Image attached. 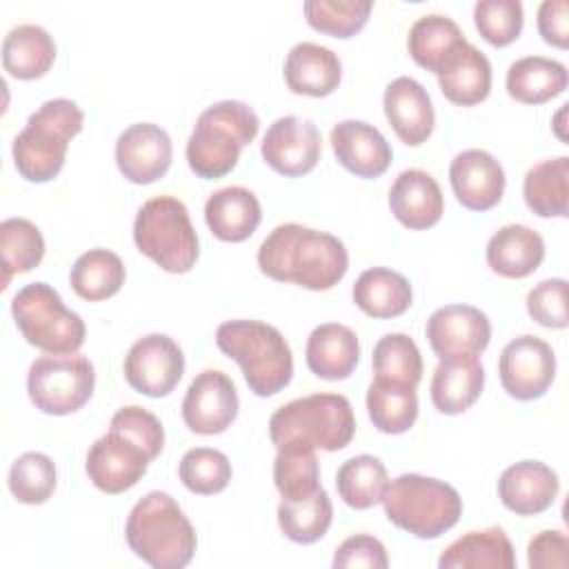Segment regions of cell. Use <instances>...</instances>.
<instances>
[{
    "label": "cell",
    "mask_w": 569,
    "mask_h": 569,
    "mask_svg": "<svg viewBox=\"0 0 569 569\" xmlns=\"http://www.w3.org/2000/svg\"><path fill=\"white\" fill-rule=\"evenodd\" d=\"M433 353L442 358H478L491 340L485 311L471 305H445L436 309L425 327Z\"/></svg>",
    "instance_id": "15"
},
{
    "label": "cell",
    "mask_w": 569,
    "mask_h": 569,
    "mask_svg": "<svg viewBox=\"0 0 569 569\" xmlns=\"http://www.w3.org/2000/svg\"><path fill=\"white\" fill-rule=\"evenodd\" d=\"M498 373L502 389L516 400H536L556 378V353L549 342L525 333L505 345Z\"/></svg>",
    "instance_id": "12"
},
{
    "label": "cell",
    "mask_w": 569,
    "mask_h": 569,
    "mask_svg": "<svg viewBox=\"0 0 569 569\" xmlns=\"http://www.w3.org/2000/svg\"><path fill=\"white\" fill-rule=\"evenodd\" d=\"M371 0H307L302 4L307 24L331 38L347 40L369 20Z\"/></svg>",
    "instance_id": "40"
},
{
    "label": "cell",
    "mask_w": 569,
    "mask_h": 569,
    "mask_svg": "<svg viewBox=\"0 0 569 569\" xmlns=\"http://www.w3.org/2000/svg\"><path fill=\"white\" fill-rule=\"evenodd\" d=\"M240 409L233 380L220 369L200 371L182 400V420L189 431L216 436L231 427Z\"/></svg>",
    "instance_id": "13"
},
{
    "label": "cell",
    "mask_w": 569,
    "mask_h": 569,
    "mask_svg": "<svg viewBox=\"0 0 569 569\" xmlns=\"http://www.w3.org/2000/svg\"><path fill=\"white\" fill-rule=\"evenodd\" d=\"M436 76L442 96L460 107H473L491 91V62L467 38L447 53Z\"/></svg>",
    "instance_id": "20"
},
{
    "label": "cell",
    "mask_w": 569,
    "mask_h": 569,
    "mask_svg": "<svg viewBox=\"0 0 569 569\" xmlns=\"http://www.w3.org/2000/svg\"><path fill=\"white\" fill-rule=\"evenodd\" d=\"M129 549L153 569H182L196 553V529L167 491H149L129 511Z\"/></svg>",
    "instance_id": "2"
},
{
    "label": "cell",
    "mask_w": 569,
    "mask_h": 569,
    "mask_svg": "<svg viewBox=\"0 0 569 569\" xmlns=\"http://www.w3.org/2000/svg\"><path fill=\"white\" fill-rule=\"evenodd\" d=\"M331 149L349 173L365 180L382 176L393 158L385 136L365 120H340L331 129Z\"/></svg>",
    "instance_id": "19"
},
{
    "label": "cell",
    "mask_w": 569,
    "mask_h": 569,
    "mask_svg": "<svg viewBox=\"0 0 569 569\" xmlns=\"http://www.w3.org/2000/svg\"><path fill=\"white\" fill-rule=\"evenodd\" d=\"M389 485L387 467L380 458L360 453L345 460L336 473V489L342 502L351 509H371L382 500Z\"/></svg>",
    "instance_id": "36"
},
{
    "label": "cell",
    "mask_w": 569,
    "mask_h": 569,
    "mask_svg": "<svg viewBox=\"0 0 569 569\" xmlns=\"http://www.w3.org/2000/svg\"><path fill=\"white\" fill-rule=\"evenodd\" d=\"M262 220V207L253 191L244 187H222L204 202V222L222 242H242L253 236Z\"/></svg>",
    "instance_id": "26"
},
{
    "label": "cell",
    "mask_w": 569,
    "mask_h": 569,
    "mask_svg": "<svg viewBox=\"0 0 569 569\" xmlns=\"http://www.w3.org/2000/svg\"><path fill=\"white\" fill-rule=\"evenodd\" d=\"M273 482L282 500H302L320 489L316 449L282 447L273 460Z\"/></svg>",
    "instance_id": "41"
},
{
    "label": "cell",
    "mask_w": 569,
    "mask_h": 569,
    "mask_svg": "<svg viewBox=\"0 0 569 569\" xmlns=\"http://www.w3.org/2000/svg\"><path fill=\"white\" fill-rule=\"evenodd\" d=\"M133 242L142 256L169 273L191 271L200 253L189 209L173 196L151 198L138 209Z\"/></svg>",
    "instance_id": "8"
},
{
    "label": "cell",
    "mask_w": 569,
    "mask_h": 569,
    "mask_svg": "<svg viewBox=\"0 0 569 569\" xmlns=\"http://www.w3.org/2000/svg\"><path fill=\"white\" fill-rule=\"evenodd\" d=\"M109 429L133 440L151 460L158 458L164 447V429L160 418L138 405L118 409L109 422Z\"/></svg>",
    "instance_id": "46"
},
{
    "label": "cell",
    "mask_w": 569,
    "mask_h": 569,
    "mask_svg": "<svg viewBox=\"0 0 569 569\" xmlns=\"http://www.w3.org/2000/svg\"><path fill=\"white\" fill-rule=\"evenodd\" d=\"M96 371L80 353H44L27 373V391L36 409L49 416H69L93 396Z\"/></svg>",
    "instance_id": "10"
},
{
    "label": "cell",
    "mask_w": 569,
    "mask_h": 569,
    "mask_svg": "<svg viewBox=\"0 0 569 569\" xmlns=\"http://www.w3.org/2000/svg\"><path fill=\"white\" fill-rule=\"evenodd\" d=\"M569 2L567 0H545L538 7V33L551 47L567 49L569 44Z\"/></svg>",
    "instance_id": "50"
},
{
    "label": "cell",
    "mask_w": 569,
    "mask_h": 569,
    "mask_svg": "<svg viewBox=\"0 0 569 569\" xmlns=\"http://www.w3.org/2000/svg\"><path fill=\"white\" fill-rule=\"evenodd\" d=\"M449 182L456 200L471 211H487L502 200L505 169L485 149H465L449 164Z\"/></svg>",
    "instance_id": "18"
},
{
    "label": "cell",
    "mask_w": 569,
    "mask_h": 569,
    "mask_svg": "<svg viewBox=\"0 0 569 569\" xmlns=\"http://www.w3.org/2000/svg\"><path fill=\"white\" fill-rule=\"evenodd\" d=\"M260 153L273 171L287 178H298L318 164L322 138L309 118L282 116L269 124Z\"/></svg>",
    "instance_id": "14"
},
{
    "label": "cell",
    "mask_w": 569,
    "mask_h": 569,
    "mask_svg": "<svg viewBox=\"0 0 569 569\" xmlns=\"http://www.w3.org/2000/svg\"><path fill=\"white\" fill-rule=\"evenodd\" d=\"M11 313L22 338L44 353H76L84 345V320L47 282L24 284L11 298Z\"/></svg>",
    "instance_id": "9"
},
{
    "label": "cell",
    "mask_w": 569,
    "mask_h": 569,
    "mask_svg": "<svg viewBox=\"0 0 569 569\" xmlns=\"http://www.w3.org/2000/svg\"><path fill=\"white\" fill-rule=\"evenodd\" d=\"M565 111H567V104H562V107H560V111H558V124H556V133H558V138H560V140H567V136H565V131H562V118H565Z\"/></svg>",
    "instance_id": "51"
},
{
    "label": "cell",
    "mask_w": 569,
    "mask_h": 569,
    "mask_svg": "<svg viewBox=\"0 0 569 569\" xmlns=\"http://www.w3.org/2000/svg\"><path fill=\"white\" fill-rule=\"evenodd\" d=\"M462 40L465 33L449 16L427 13L411 24L407 49L418 67L436 73L447 53Z\"/></svg>",
    "instance_id": "37"
},
{
    "label": "cell",
    "mask_w": 569,
    "mask_h": 569,
    "mask_svg": "<svg viewBox=\"0 0 569 569\" xmlns=\"http://www.w3.org/2000/svg\"><path fill=\"white\" fill-rule=\"evenodd\" d=\"M342 78V62L336 51L316 42H298L284 60V82L298 96L325 98Z\"/></svg>",
    "instance_id": "24"
},
{
    "label": "cell",
    "mask_w": 569,
    "mask_h": 569,
    "mask_svg": "<svg viewBox=\"0 0 569 569\" xmlns=\"http://www.w3.org/2000/svg\"><path fill=\"white\" fill-rule=\"evenodd\" d=\"M333 569H349V567H369V569H385L389 565L385 545L367 533H358L347 538L333 553L331 560Z\"/></svg>",
    "instance_id": "48"
},
{
    "label": "cell",
    "mask_w": 569,
    "mask_h": 569,
    "mask_svg": "<svg viewBox=\"0 0 569 569\" xmlns=\"http://www.w3.org/2000/svg\"><path fill=\"white\" fill-rule=\"evenodd\" d=\"M527 313L533 322L547 329H565L569 325L567 316V280L549 278L538 282L527 293Z\"/></svg>",
    "instance_id": "47"
},
{
    "label": "cell",
    "mask_w": 569,
    "mask_h": 569,
    "mask_svg": "<svg viewBox=\"0 0 569 569\" xmlns=\"http://www.w3.org/2000/svg\"><path fill=\"white\" fill-rule=\"evenodd\" d=\"M527 562L531 569H565L569 567V540L558 529L536 533L527 545Z\"/></svg>",
    "instance_id": "49"
},
{
    "label": "cell",
    "mask_w": 569,
    "mask_h": 569,
    "mask_svg": "<svg viewBox=\"0 0 569 569\" xmlns=\"http://www.w3.org/2000/svg\"><path fill=\"white\" fill-rule=\"evenodd\" d=\"M56 60V42L40 24H18L2 40V67L18 80L42 78Z\"/></svg>",
    "instance_id": "31"
},
{
    "label": "cell",
    "mask_w": 569,
    "mask_h": 569,
    "mask_svg": "<svg viewBox=\"0 0 569 569\" xmlns=\"http://www.w3.org/2000/svg\"><path fill=\"white\" fill-rule=\"evenodd\" d=\"M178 476L191 493L213 496L227 489L231 480V462L218 449L193 447L180 458Z\"/></svg>",
    "instance_id": "44"
},
{
    "label": "cell",
    "mask_w": 569,
    "mask_h": 569,
    "mask_svg": "<svg viewBox=\"0 0 569 569\" xmlns=\"http://www.w3.org/2000/svg\"><path fill=\"white\" fill-rule=\"evenodd\" d=\"M184 373V353L164 333L138 338L124 356V380L131 389L149 398L169 396Z\"/></svg>",
    "instance_id": "11"
},
{
    "label": "cell",
    "mask_w": 569,
    "mask_h": 569,
    "mask_svg": "<svg viewBox=\"0 0 569 569\" xmlns=\"http://www.w3.org/2000/svg\"><path fill=\"white\" fill-rule=\"evenodd\" d=\"M171 138L153 122H136L116 140V164L133 184H151L171 167Z\"/></svg>",
    "instance_id": "17"
},
{
    "label": "cell",
    "mask_w": 569,
    "mask_h": 569,
    "mask_svg": "<svg viewBox=\"0 0 569 569\" xmlns=\"http://www.w3.org/2000/svg\"><path fill=\"white\" fill-rule=\"evenodd\" d=\"M380 502L389 522L422 540L442 536L462 516V498L456 487L420 473L393 478Z\"/></svg>",
    "instance_id": "7"
},
{
    "label": "cell",
    "mask_w": 569,
    "mask_h": 569,
    "mask_svg": "<svg viewBox=\"0 0 569 569\" xmlns=\"http://www.w3.org/2000/svg\"><path fill=\"white\" fill-rule=\"evenodd\" d=\"M485 367L478 358H442L431 378V402L445 416L465 413L482 393Z\"/></svg>",
    "instance_id": "28"
},
{
    "label": "cell",
    "mask_w": 569,
    "mask_h": 569,
    "mask_svg": "<svg viewBox=\"0 0 569 569\" xmlns=\"http://www.w3.org/2000/svg\"><path fill=\"white\" fill-rule=\"evenodd\" d=\"M487 264L502 278H527L545 260L542 236L527 224H505L487 242Z\"/></svg>",
    "instance_id": "27"
},
{
    "label": "cell",
    "mask_w": 569,
    "mask_h": 569,
    "mask_svg": "<svg viewBox=\"0 0 569 569\" xmlns=\"http://www.w3.org/2000/svg\"><path fill=\"white\" fill-rule=\"evenodd\" d=\"M351 296L356 307L371 318L402 316L413 300L409 280L389 267H371L362 271L353 282Z\"/></svg>",
    "instance_id": "30"
},
{
    "label": "cell",
    "mask_w": 569,
    "mask_h": 569,
    "mask_svg": "<svg viewBox=\"0 0 569 569\" xmlns=\"http://www.w3.org/2000/svg\"><path fill=\"white\" fill-rule=\"evenodd\" d=\"M149 462L151 458L142 447L109 429L89 447L84 469L96 489L116 496L136 487L147 473Z\"/></svg>",
    "instance_id": "16"
},
{
    "label": "cell",
    "mask_w": 569,
    "mask_h": 569,
    "mask_svg": "<svg viewBox=\"0 0 569 569\" xmlns=\"http://www.w3.org/2000/svg\"><path fill=\"white\" fill-rule=\"evenodd\" d=\"M305 360L309 371L322 380L349 378L360 360L356 331L340 322L318 325L307 338Z\"/></svg>",
    "instance_id": "25"
},
{
    "label": "cell",
    "mask_w": 569,
    "mask_h": 569,
    "mask_svg": "<svg viewBox=\"0 0 569 569\" xmlns=\"http://www.w3.org/2000/svg\"><path fill=\"white\" fill-rule=\"evenodd\" d=\"M367 413L380 433L398 436L409 431L418 418L416 387L373 378L367 389Z\"/></svg>",
    "instance_id": "34"
},
{
    "label": "cell",
    "mask_w": 569,
    "mask_h": 569,
    "mask_svg": "<svg viewBox=\"0 0 569 569\" xmlns=\"http://www.w3.org/2000/svg\"><path fill=\"white\" fill-rule=\"evenodd\" d=\"M256 260L267 278L293 282L309 291L336 287L349 269L342 240L298 222L273 227L258 247Z\"/></svg>",
    "instance_id": "1"
},
{
    "label": "cell",
    "mask_w": 569,
    "mask_h": 569,
    "mask_svg": "<svg viewBox=\"0 0 569 569\" xmlns=\"http://www.w3.org/2000/svg\"><path fill=\"white\" fill-rule=\"evenodd\" d=\"M258 113L240 100H220L207 107L187 140V164L202 180L227 176L240 158L242 147L258 136Z\"/></svg>",
    "instance_id": "3"
},
{
    "label": "cell",
    "mask_w": 569,
    "mask_h": 569,
    "mask_svg": "<svg viewBox=\"0 0 569 569\" xmlns=\"http://www.w3.org/2000/svg\"><path fill=\"white\" fill-rule=\"evenodd\" d=\"M527 207L540 218H567L569 158H547L536 162L522 180Z\"/></svg>",
    "instance_id": "33"
},
{
    "label": "cell",
    "mask_w": 569,
    "mask_h": 569,
    "mask_svg": "<svg viewBox=\"0 0 569 569\" xmlns=\"http://www.w3.org/2000/svg\"><path fill=\"white\" fill-rule=\"evenodd\" d=\"M558 491V473L540 460H520L509 465L498 480L500 502L516 516H538L547 511Z\"/></svg>",
    "instance_id": "21"
},
{
    "label": "cell",
    "mask_w": 569,
    "mask_h": 569,
    "mask_svg": "<svg viewBox=\"0 0 569 569\" xmlns=\"http://www.w3.org/2000/svg\"><path fill=\"white\" fill-rule=\"evenodd\" d=\"M127 278L124 262L118 253L96 247L78 256L69 271L71 289L89 302H100L116 296Z\"/></svg>",
    "instance_id": "35"
},
{
    "label": "cell",
    "mask_w": 569,
    "mask_h": 569,
    "mask_svg": "<svg viewBox=\"0 0 569 569\" xmlns=\"http://www.w3.org/2000/svg\"><path fill=\"white\" fill-rule=\"evenodd\" d=\"M507 93L522 104H545L567 89V67L545 56H525L507 69Z\"/></svg>",
    "instance_id": "32"
},
{
    "label": "cell",
    "mask_w": 569,
    "mask_h": 569,
    "mask_svg": "<svg viewBox=\"0 0 569 569\" xmlns=\"http://www.w3.org/2000/svg\"><path fill=\"white\" fill-rule=\"evenodd\" d=\"M393 218L413 231L433 227L445 211V198L436 178L422 169H405L389 189Z\"/></svg>",
    "instance_id": "23"
},
{
    "label": "cell",
    "mask_w": 569,
    "mask_h": 569,
    "mask_svg": "<svg viewBox=\"0 0 569 569\" xmlns=\"http://www.w3.org/2000/svg\"><path fill=\"white\" fill-rule=\"evenodd\" d=\"M376 378L418 387L422 378V356L418 345L407 333L382 336L371 356Z\"/></svg>",
    "instance_id": "42"
},
{
    "label": "cell",
    "mask_w": 569,
    "mask_h": 569,
    "mask_svg": "<svg viewBox=\"0 0 569 569\" xmlns=\"http://www.w3.org/2000/svg\"><path fill=\"white\" fill-rule=\"evenodd\" d=\"M353 433V407L342 393L302 396L282 405L269 418V438L276 449L340 451L351 442Z\"/></svg>",
    "instance_id": "4"
},
{
    "label": "cell",
    "mask_w": 569,
    "mask_h": 569,
    "mask_svg": "<svg viewBox=\"0 0 569 569\" xmlns=\"http://www.w3.org/2000/svg\"><path fill=\"white\" fill-rule=\"evenodd\" d=\"M0 253H2V289L11 278L38 267L44 258V238L40 229L27 218H7L0 222Z\"/></svg>",
    "instance_id": "39"
},
{
    "label": "cell",
    "mask_w": 569,
    "mask_h": 569,
    "mask_svg": "<svg viewBox=\"0 0 569 569\" xmlns=\"http://www.w3.org/2000/svg\"><path fill=\"white\" fill-rule=\"evenodd\" d=\"M382 107L391 129L405 144L418 147L427 142L436 124V113L427 89L418 80L409 76L391 80L385 89Z\"/></svg>",
    "instance_id": "22"
},
{
    "label": "cell",
    "mask_w": 569,
    "mask_h": 569,
    "mask_svg": "<svg viewBox=\"0 0 569 569\" xmlns=\"http://www.w3.org/2000/svg\"><path fill=\"white\" fill-rule=\"evenodd\" d=\"M84 113L69 98L42 102L13 138V164L29 182H49L64 167L69 142L82 131Z\"/></svg>",
    "instance_id": "6"
},
{
    "label": "cell",
    "mask_w": 569,
    "mask_h": 569,
    "mask_svg": "<svg viewBox=\"0 0 569 569\" xmlns=\"http://www.w3.org/2000/svg\"><path fill=\"white\" fill-rule=\"evenodd\" d=\"M216 345L227 358L240 365L256 396H276L291 382V347L273 325L260 320H227L216 329Z\"/></svg>",
    "instance_id": "5"
},
{
    "label": "cell",
    "mask_w": 569,
    "mask_h": 569,
    "mask_svg": "<svg viewBox=\"0 0 569 569\" xmlns=\"http://www.w3.org/2000/svg\"><path fill=\"white\" fill-rule=\"evenodd\" d=\"M440 569H513L516 553L509 536L500 527L469 531L453 540L438 558Z\"/></svg>",
    "instance_id": "29"
},
{
    "label": "cell",
    "mask_w": 569,
    "mask_h": 569,
    "mask_svg": "<svg viewBox=\"0 0 569 569\" xmlns=\"http://www.w3.org/2000/svg\"><path fill=\"white\" fill-rule=\"evenodd\" d=\"M333 520V505L329 493L320 487L313 496L302 500H282L278 505L280 531L298 545L320 540Z\"/></svg>",
    "instance_id": "38"
},
{
    "label": "cell",
    "mask_w": 569,
    "mask_h": 569,
    "mask_svg": "<svg viewBox=\"0 0 569 569\" xmlns=\"http://www.w3.org/2000/svg\"><path fill=\"white\" fill-rule=\"evenodd\" d=\"M9 491L22 505L47 502L58 485L56 465L47 453L27 451L18 456L9 469Z\"/></svg>",
    "instance_id": "43"
},
{
    "label": "cell",
    "mask_w": 569,
    "mask_h": 569,
    "mask_svg": "<svg viewBox=\"0 0 569 569\" xmlns=\"http://www.w3.org/2000/svg\"><path fill=\"white\" fill-rule=\"evenodd\" d=\"M473 22L489 44L507 47L520 36L525 11L520 0H478Z\"/></svg>",
    "instance_id": "45"
}]
</instances>
